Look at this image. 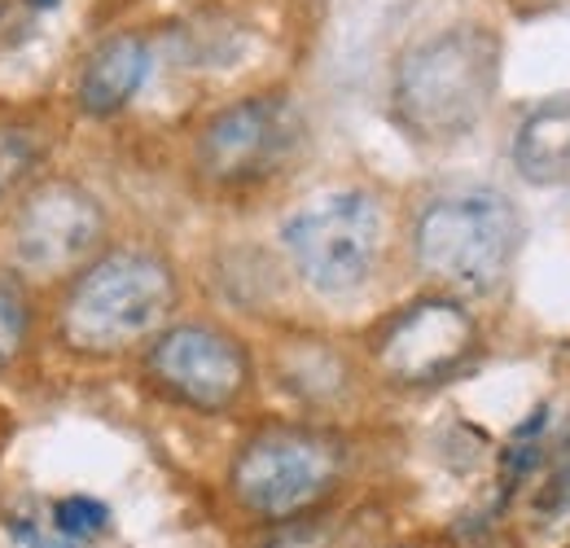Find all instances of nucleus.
<instances>
[{"label":"nucleus","mask_w":570,"mask_h":548,"mask_svg":"<svg viewBox=\"0 0 570 548\" xmlns=\"http://www.w3.org/2000/svg\"><path fill=\"white\" fill-rule=\"evenodd\" d=\"M500 45L483 27H456L409 49L395 67V115L422 140L465 137L497 92Z\"/></svg>","instance_id":"1"},{"label":"nucleus","mask_w":570,"mask_h":548,"mask_svg":"<svg viewBox=\"0 0 570 548\" xmlns=\"http://www.w3.org/2000/svg\"><path fill=\"white\" fill-rule=\"evenodd\" d=\"M176 307V273L154 251L101 255L62 303V339L75 351L110 355L149 339Z\"/></svg>","instance_id":"2"},{"label":"nucleus","mask_w":570,"mask_h":548,"mask_svg":"<svg viewBox=\"0 0 570 548\" xmlns=\"http://www.w3.org/2000/svg\"><path fill=\"white\" fill-rule=\"evenodd\" d=\"M522 224L497 189H456L422 206L413 255L422 273L456 294H497L513 268Z\"/></svg>","instance_id":"3"},{"label":"nucleus","mask_w":570,"mask_h":548,"mask_svg":"<svg viewBox=\"0 0 570 548\" xmlns=\"http://www.w3.org/2000/svg\"><path fill=\"white\" fill-rule=\"evenodd\" d=\"M386 219L368 189H330L298 206L282 228V246L321 299H347L368 285L382 260Z\"/></svg>","instance_id":"4"},{"label":"nucleus","mask_w":570,"mask_h":548,"mask_svg":"<svg viewBox=\"0 0 570 548\" xmlns=\"http://www.w3.org/2000/svg\"><path fill=\"white\" fill-rule=\"evenodd\" d=\"M343 474V448L303 425H273L242 443L233 461V500L255 518H294L321 505Z\"/></svg>","instance_id":"5"},{"label":"nucleus","mask_w":570,"mask_h":548,"mask_svg":"<svg viewBox=\"0 0 570 548\" xmlns=\"http://www.w3.org/2000/svg\"><path fill=\"white\" fill-rule=\"evenodd\" d=\"M149 382L198 412H224L246 395L250 360L246 346L215 325H171L145 351Z\"/></svg>","instance_id":"6"},{"label":"nucleus","mask_w":570,"mask_h":548,"mask_svg":"<svg viewBox=\"0 0 570 548\" xmlns=\"http://www.w3.org/2000/svg\"><path fill=\"white\" fill-rule=\"evenodd\" d=\"M101 203L71 180H49L13 215V264L31 276H62L79 268L101 246Z\"/></svg>","instance_id":"7"},{"label":"nucleus","mask_w":570,"mask_h":548,"mask_svg":"<svg viewBox=\"0 0 570 548\" xmlns=\"http://www.w3.org/2000/svg\"><path fill=\"white\" fill-rule=\"evenodd\" d=\"M474 343L479 330L456 299H422L382 330L373 360L400 386H430L456 373L474 355Z\"/></svg>","instance_id":"8"},{"label":"nucleus","mask_w":570,"mask_h":548,"mask_svg":"<svg viewBox=\"0 0 570 548\" xmlns=\"http://www.w3.org/2000/svg\"><path fill=\"white\" fill-rule=\"evenodd\" d=\"M289 149V119L277 97H246L198 133V172L212 185H255Z\"/></svg>","instance_id":"9"},{"label":"nucleus","mask_w":570,"mask_h":548,"mask_svg":"<svg viewBox=\"0 0 570 548\" xmlns=\"http://www.w3.org/2000/svg\"><path fill=\"white\" fill-rule=\"evenodd\" d=\"M149 45L145 36H110L106 45H97L88 53V62L79 70V88H75V101L88 119H110L119 115L137 92H141L145 75H149Z\"/></svg>","instance_id":"10"},{"label":"nucleus","mask_w":570,"mask_h":548,"mask_svg":"<svg viewBox=\"0 0 570 548\" xmlns=\"http://www.w3.org/2000/svg\"><path fill=\"white\" fill-rule=\"evenodd\" d=\"M513 167L527 185L570 189V97L531 110L513 133Z\"/></svg>","instance_id":"11"},{"label":"nucleus","mask_w":570,"mask_h":548,"mask_svg":"<svg viewBox=\"0 0 570 548\" xmlns=\"http://www.w3.org/2000/svg\"><path fill=\"white\" fill-rule=\"evenodd\" d=\"M45 158V137L31 124H4L0 128V203L22 185Z\"/></svg>","instance_id":"12"},{"label":"nucleus","mask_w":570,"mask_h":548,"mask_svg":"<svg viewBox=\"0 0 570 548\" xmlns=\"http://www.w3.org/2000/svg\"><path fill=\"white\" fill-rule=\"evenodd\" d=\"M53 527L67 540H97L110 527V509L92 496H67L53 505Z\"/></svg>","instance_id":"13"},{"label":"nucleus","mask_w":570,"mask_h":548,"mask_svg":"<svg viewBox=\"0 0 570 548\" xmlns=\"http://www.w3.org/2000/svg\"><path fill=\"white\" fill-rule=\"evenodd\" d=\"M27 330H31V312L18 285L0 281V373L22 355L27 346Z\"/></svg>","instance_id":"14"},{"label":"nucleus","mask_w":570,"mask_h":548,"mask_svg":"<svg viewBox=\"0 0 570 548\" xmlns=\"http://www.w3.org/2000/svg\"><path fill=\"white\" fill-rule=\"evenodd\" d=\"M13 548H71V545H67V536H49V531H40L31 522H18L13 527Z\"/></svg>","instance_id":"15"},{"label":"nucleus","mask_w":570,"mask_h":548,"mask_svg":"<svg viewBox=\"0 0 570 548\" xmlns=\"http://www.w3.org/2000/svg\"><path fill=\"white\" fill-rule=\"evenodd\" d=\"M31 4H36V9H45V4H58V0H31Z\"/></svg>","instance_id":"16"},{"label":"nucleus","mask_w":570,"mask_h":548,"mask_svg":"<svg viewBox=\"0 0 570 548\" xmlns=\"http://www.w3.org/2000/svg\"><path fill=\"white\" fill-rule=\"evenodd\" d=\"M400 548H413V545H400Z\"/></svg>","instance_id":"17"}]
</instances>
